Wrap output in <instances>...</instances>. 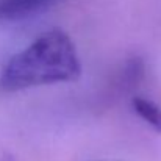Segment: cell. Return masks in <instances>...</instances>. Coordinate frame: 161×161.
Wrapping results in <instances>:
<instances>
[{"instance_id":"obj_1","label":"cell","mask_w":161,"mask_h":161,"mask_svg":"<svg viewBox=\"0 0 161 161\" xmlns=\"http://www.w3.org/2000/svg\"><path fill=\"white\" fill-rule=\"evenodd\" d=\"M80 77L81 61L72 38L61 28H50L8 58L0 70V89L19 92Z\"/></svg>"},{"instance_id":"obj_2","label":"cell","mask_w":161,"mask_h":161,"mask_svg":"<svg viewBox=\"0 0 161 161\" xmlns=\"http://www.w3.org/2000/svg\"><path fill=\"white\" fill-rule=\"evenodd\" d=\"M55 0H0V22L17 20L47 8Z\"/></svg>"},{"instance_id":"obj_3","label":"cell","mask_w":161,"mask_h":161,"mask_svg":"<svg viewBox=\"0 0 161 161\" xmlns=\"http://www.w3.org/2000/svg\"><path fill=\"white\" fill-rule=\"evenodd\" d=\"M130 103L139 119H142L157 133H161V107L155 100H150L144 96H135Z\"/></svg>"},{"instance_id":"obj_4","label":"cell","mask_w":161,"mask_h":161,"mask_svg":"<svg viewBox=\"0 0 161 161\" xmlns=\"http://www.w3.org/2000/svg\"><path fill=\"white\" fill-rule=\"evenodd\" d=\"M0 161H17L13 155H3L2 158H0Z\"/></svg>"},{"instance_id":"obj_5","label":"cell","mask_w":161,"mask_h":161,"mask_svg":"<svg viewBox=\"0 0 161 161\" xmlns=\"http://www.w3.org/2000/svg\"><path fill=\"white\" fill-rule=\"evenodd\" d=\"M94 161H116V160H94Z\"/></svg>"}]
</instances>
